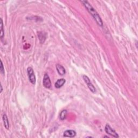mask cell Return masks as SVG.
<instances>
[{
	"instance_id": "cell-1",
	"label": "cell",
	"mask_w": 138,
	"mask_h": 138,
	"mask_svg": "<svg viewBox=\"0 0 138 138\" xmlns=\"http://www.w3.org/2000/svg\"><path fill=\"white\" fill-rule=\"evenodd\" d=\"M81 2L83 4L85 8L87 10V11L90 12V14L93 17L94 20L95 21V22H96V23L98 24V25H99L100 26H103V22L102 18H101V17H100L99 15L98 14V12H96V10L93 8V7L89 3V2H87L86 1H82Z\"/></svg>"
},
{
	"instance_id": "cell-2",
	"label": "cell",
	"mask_w": 138,
	"mask_h": 138,
	"mask_svg": "<svg viewBox=\"0 0 138 138\" xmlns=\"http://www.w3.org/2000/svg\"><path fill=\"white\" fill-rule=\"evenodd\" d=\"M27 73H28L29 81H30V83L34 85L35 84L36 79V76L35 75H34L33 69L30 67L28 68H27Z\"/></svg>"
},
{
	"instance_id": "cell-3",
	"label": "cell",
	"mask_w": 138,
	"mask_h": 138,
	"mask_svg": "<svg viewBox=\"0 0 138 138\" xmlns=\"http://www.w3.org/2000/svg\"><path fill=\"white\" fill-rule=\"evenodd\" d=\"M105 131L107 134H109L111 136L115 138H119V135L115 129H113L111 127L110 125L106 124L105 127Z\"/></svg>"
},
{
	"instance_id": "cell-4",
	"label": "cell",
	"mask_w": 138,
	"mask_h": 138,
	"mask_svg": "<svg viewBox=\"0 0 138 138\" xmlns=\"http://www.w3.org/2000/svg\"><path fill=\"white\" fill-rule=\"evenodd\" d=\"M43 85L46 89H50L51 86V82L47 73H45L43 80Z\"/></svg>"
},
{
	"instance_id": "cell-5",
	"label": "cell",
	"mask_w": 138,
	"mask_h": 138,
	"mask_svg": "<svg viewBox=\"0 0 138 138\" xmlns=\"http://www.w3.org/2000/svg\"><path fill=\"white\" fill-rule=\"evenodd\" d=\"M76 135V132L73 130H66L64 132L63 136L65 137L73 138Z\"/></svg>"
},
{
	"instance_id": "cell-6",
	"label": "cell",
	"mask_w": 138,
	"mask_h": 138,
	"mask_svg": "<svg viewBox=\"0 0 138 138\" xmlns=\"http://www.w3.org/2000/svg\"><path fill=\"white\" fill-rule=\"evenodd\" d=\"M56 70L59 75L63 76L66 73L65 69L62 65L57 64L56 65Z\"/></svg>"
},
{
	"instance_id": "cell-7",
	"label": "cell",
	"mask_w": 138,
	"mask_h": 138,
	"mask_svg": "<svg viewBox=\"0 0 138 138\" xmlns=\"http://www.w3.org/2000/svg\"><path fill=\"white\" fill-rule=\"evenodd\" d=\"M66 80L64 79H59L58 80H57V81L56 82V83L55 84V86L56 88L57 89H59L60 87H62L64 84L65 83Z\"/></svg>"
},
{
	"instance_id": "cell-8",
	"label": "cell",
	"mask_w": 138,
	"mask_h": 138,
	"mask_svg": "<svg viewBox=\"0 0 138 138\" xmlns=\"http://www.w3.org/2000/svg\"><path fill=\"white\" fill-rule=\"evenodd\" d=\"M4 123V126L7 129L9 130V120L8 119V117L6 115H3V117H2Z\"/></svg>"
},
{
	"instance_id": "cell-9",
	"label": "cell",
	"mask_w": 138,
	"mask_h": 138,
	"mask_svg": "<svg viewBox=\"0 0 138 138\" xmlns=\"http://www.w3.org/2000/svg\"><path fill=\"white\" fill-rule=\"evenodd\" d=\"M66 115H67V110H64L60 113L59 118L61 120H64L65 119Z\"/></svg>"
},
{
	"instance_id": "cell-10",
	"label": "cell",
	"mask_w": 138,
	"mask_h": 138,
	"mask_svg": "<svg viewBox=\"0 0 138 138\" xmlns=\"http://www.w3.org/2000/svg\"><path fill=\"white\" fill-rule=\"evenodd\" d=\"M4 29H3V21L2 18H1V34H0V38L2 39L4 37Z\"/></svg>"
},
{
	"instance_id": "cell-11",
	"label": "cell",
	"mask_w": 138,
	"mask_h": 138,
	"mask_svg": "<svg viewBox=\"0 0 138 138\" xmlns=\"http://www.w3.org/2000/svg\"><path fill=\"white\" fill-rule=\"evenodd\" d=\"M87 87H88V88L89 89V90L92 93H95V91H96V89H95V87L91 83V82L88 84H87Z\"/></svg>"
},
{
	"instance_id": "cell-12",
	"label": "cell",
	"mask_w": 138,
	"mask_h": 138,
	"mask_svg": "<svg viewBox=\"0 0 138 138\" xmlns=\"http://www.w3.org/2000/svg\"><path fill=\"white\" fill-rule=\"evenodd\" d=\"M0 72H1L2 75H4V68L3 67V63L2 61L1 60V66H0Z\"/></svg>"
},
{
	"instance_id": "cell-13",
	"label": "cell",
	"mask_w": 138,
	"mask_h": 138,
	"mask_svg": "<svg viewBox=\"0 0 138 138\" xmlns=\"http://www.w3.org/2000/svg\"><path fill=\"white\" fill-rule=\"evenodd\" d=\"M83 78L84 80L85 81V83H86V84L91 82V80H90V79H89V78L88 77H87V76H86V75H83Z\"/></svg>"
},
{
	"instance_id": "cell-14",
	"label": "cell",
	"mask_w": 138,
	"mask_h": 138,
	"mask_svg": "<svg viewBox=\"0 0 138 138\" xmlns=\"http://www.w3.org/2000/svg\"><path fill=\"white\" fill-rule=\"evenodd\" d=\"M2 91H3V88H2V86L1 85V93L2 92Z\"/></svg>"
}]
</instances>
